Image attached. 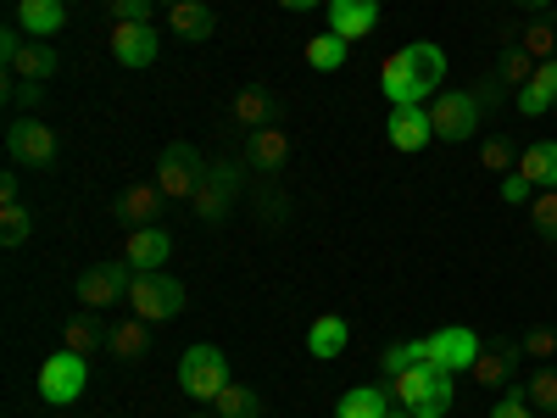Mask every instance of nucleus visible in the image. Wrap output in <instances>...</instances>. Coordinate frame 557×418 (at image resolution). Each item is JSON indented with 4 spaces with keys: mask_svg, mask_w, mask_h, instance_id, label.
Segmentation results:
<instances>
[{
    "mask_svg": "<svg viewBox=\"0 0 557 418\" xmlns=\"http://www.w3.org/2000/svg\"><path fill=\"white\" fill-rule=\"evenodd\" d=\"M441 78H446V51L435 39L401 45V51H391L385 67H380V89H385L391 107H418L424 96H435Z\"/></svg>",
    "mask_w": 557,
    "mask_h": 418,
    "instance_id": "f257e3e1",
    "label": "nucleus"
},
{
    "mask_svg": "<svg viewBox=\"0 0 557 418\" xmlns=\"http://www.w3.org/2000/svg\"><path fill=\"white\" fill-rule=\"evenodd\" d=\"M391 396H396L412 418H446L451 402H457L451 374H446V368H435V362H418V368H407V374H396V380H391Z\"/></svg>",
    "mask_w": 557,
    "mask_h": 418,
    "instance_id": "f03ea898",
    "label": "nucleus"
},
{
    "mask_svg": "<svg viewBox=\"0 0 557 418\" xmlns=\"http://www.w3.org/2000/svg\"><path fill=\"white\" fill-rule=\"evenodd\" d=\"M228 385H235V374H228V352L223 346H190L178 357V391L196 396V402H218Z\"/></svg>",
    "mask_w": 557,
    "mask_h": 418,
    "instance_id": "7ed1b4c3",
    "label": "nucleus"
},
{
    "mask_svg": "<svg viewBox=\"0 0 557 418\" xmlns=\"http://www.w3.org/2000/svg\"><path fill=\"white\" fill-rule=\"evenodd\" d=\"M207 157L190 146V139H168L162 157H157V184H162V196L168 201H190L196 196V184L207 179Z\"/></svg>",
    "mask_w": 557,
    "mask_h": 418,
    "instance_id": "20e7f679",
    "label": "nucleus"
},
{
    "mask_svg": "<svg viewBox=\"0 0 557 418\" xmlns=\"http://www.w3.org/2000/svg\"><path fill=\"white\" fill-rule=\"evenodd\" d=\"M84 385H89V357H84V352L62 346V352H51V357L39 362V396L51 402V407L78 402V396H84Z\"/></svg>",
    "mask_w": 557,
    "mask_h": 418,
    "instance_id": "39448f33",
    "label": "nucleus"
},
{
    "mask_svg": "<svg viewBox=\"0 0 557 418\" xmlns=\"http://www.w3.org/2000/svg\"><path fill=\"white\" fill-rule=\"evenodd\" d=\"M128 312L146 318V323H168L184 312V285L173 273H134L128 285Z\"/></svg>",
    "mask_w": 557,
    "mask_h": 418,
    "instance_id": "423d86ee",
    "label": "nucleus"
},
{
    "mask_svg": "<svg viewBox=\"0 0 557 418\" xmlns=\"http://www.w3.org/2000/svg\"><path fill=\"white\" fill-rule=\"evenodd\" d=\"M480 118H485V101L474 96V89H446V96H435V139H446V146H462V139L480 134Z\"/></svg>",
    "mask_w": 557,
    "mask_h": 418,
    "instance_id": "0eeeda50",
    "label": "nucleus"
},
{
    "mask_svg": "<svg viewBox=\"0 0 557 418\" xmlns=\"http://www.w3.org/2000/svg\"><path fill=\"white\" fill-rule=\"evenodd\" d=\"M240 184H246V173H240V168H228V162L207 168V179L196 184V196H190V212H196L201 223H223L228 212H235Z\"/></svg>",
    "mask_w": 557,
    "mask_h": 418,
    "instance_id": "6e6552de",
    "label": "nucleus"
},
{
    "mask_svg": "<svg viewBox=\"0 0 557 418\" xmlns=\"http://www.w3.org/2000/svg\"><path fill=\"white\" fill-rule=\"evenodd\" d=\"M128 285H134L128 262H96L78 273V302H84V312H107V307L128 302Z\"/></svg>",
    "mask_w": 557,
    "mask_h": 418,
    "instance_id": "1a4fd4ad",
    "label": "nucleus"
},
{
    "mask_svg": "<svg viewBox=\"0 0 557 418\" xmlns=\"http://www.w3.org/2000/svg\"><path fill=\"white\" fill-rule=\"evenodd\" d=\"M7 157H12L17 168H51V162H57V128L39 123L34 112L17 118V123L7 128Z\"/></svg>",
    "mask_w": 557,
    "mask_h": 418,
    "instance_id": "9d476101",
    "label": "nucleus"
},
{
    "mask_svg": "<svg viewBox=\"0 0 557 418\" xmlns=\"http://www.w3.org/2000/svg\"><path fill=\"white\" fill-rule=\"evenodd\" d=\"M290 157H296V139H290L285 123H268V128L246 134V168L257 179H278V173L290 168Z\"/></svg>",
    "mask_w": 557,
    "mask_h": 418,
    "instance_id": "9b49d317",
    "label": "nucleus"
},
{
    "mask_svg": "<svg viewBox=\"0 0 557 418\" xmlns=\"http://www.w3.org/2000/svg\"><path fill=\"white\" fill-rule=\"evenodd\" d=\"M519 362H524V341H485L469 374H474L485 391H513V380H519Z\"/></svg>",
    "mask_w": 557,
    "mask_h": 418,
    "instance_id": "f8f14e48",
    "label": "nucleus"
},
{
    "mask_svg": "<svg viewBox=\"0 0 557 418\" xmlns=\"http://www.w3.org/2000/svg\"><path fill=\"white\" fill-rule=\"evenodd\" d=\"M112 212H117V223H128V229H151V223H162L168 196H162L157 179H139V184H123V190H117Z\"/></svg>",
    "mask_w": 557,
    "mask_h": 418,
    "instance_id": "ddd939ff",
    "label": "nucleus"
},
{
    "mask_svg": "<svg viewBox=\"0 0 557 418\" xmlns=\"http://www.w3.org/2000/svg\"><path fill=\"white\" fill-rule=\"evenodd\" d=\"M424 341H430V362L446 368V374H469L474 357H480V335L462 330V323H446V330H435Z\"/></svg>",
    "mask_w": 557,
    "mask_h": 418,
    "instance_id": "4468645a",
    "label": "nucleus"
},
{
    "mask_svg": "<svg viewBox=\"0 0 557 418\" xmlns=\"http://www.w3.org/2000/svg\"><path fill=\"white\" fill-rule=\"evenodd\" d=\"M168 257H173V235L162 223H151V229H128V241H123V262L134 268V273H162L168 268Z\"/></svg>",
    "mask_w": 557,
    "mask_h": 418,
    "instance_id": "2eb2a0df",
    "label": "nucleus"
},
{
    "mask_svg": "<svg viewBox=\"0 0 557 418\" xmlns=\"http://www.w3.org/2000/svg\"><path fill=\"white\" fill-rule=\"evenodd\" d=\"M278 118H285V101H278L273 89H262V84L240 89V96L228 101V123H240L246 134H257V128H268V123H278Z\"/></svg>",
    "mask_w": 557,
    "mask_h": 418,
    "instance_id": "dca6fc26",
    "label": "nucleus"
},
{
    "mask_svg": "<svg viewBox=\"0 0 557 418\" xmlns=\"http://www.w3.org/2000/svg\"><path fill=\"white\" fill-rule=\"evenodd\" d=\"M157 51H162V39H157L151 23H117V28H112V57H117L123 67H151Z\"/></svg>",
    "mask_w": 557,
    "mask_h": 418,
    "instance_id": "f3484780",
    "label": "nucleus"
},
{
    "mask_svg": "<svg viewBox=\"0 0 557 418\" xmlns=\"http://www.w3.org/2000/svg\"><path fill=\"white\" fill-rule=\"evenodd\" d=\"M380 28V0H330V34H341L346 45L368 39Z\"/></svg>",
    "mask_w": 557,
    "mask_h": 418,
    "instance_id": "a211bd4d",
    "label": "nucleus"
},
{
    "mask_svg": "<svg viewBox=\"0 0 557 418\" xmlns=\"http://www.w3.org/2000/svg\"><path fill=\"white\" fill-rule=\"evenodd\" d=\"M435 139V123H430V112L424 107H391V146L396 151H424Z\"/></svg>",
    "mask_w": 557,
    "mask_h": 418,
    "instance_id": "6ab92c4d",
    "label": "nucleus"
},
{
    "mask_svg": "<svg viewBox=\"0 0 557 418\" xmlns=\"http://www.w3.org/2000/svg\"><path fill=\"white\" fill-rule=\"evenodd\" d=\"M168 28H173L178 39H190V45L212 39V34H218V12H212V0H178V7L168 12Z\"/></svg>",
    "mask_w": 557,
    "mask_h": 418,
    "instance_id": "aec40b11",
    "label": "nucleus"
},
{
    "mask_svg": "<svg viewBox=\"0 0 557 418\" xmlns=\"http://www.w3.org/2000/svg\"><path fill=\"white\" fill-rule=\"evenodd\" d=\"M57 73H62V57H57L45 39H23V51L7 62V78H34V84H45V78H57Z\"/></svg>",
    "mask_w": 557,
    "mask_h": 418,
    "instance_id": "412c9836",
    "label": "nucleus"
},
{
    "mask_svg": "<svg viewBox=\"0 0 557 418\" xmlns=\"http://www.w3.org/2000/svg\"><path fill=\"white\" fill-rule=\"evenodd\" d=\"M17 28L45 39V34H62L67 28V0H17Z\"/></svg>",
    "mask_w": 557,
    "mask_h": 418,
    "instance_id": "4be33fe9",
    "label": "nucleus"
},
{
    "mask_svg": "<svg viewBox=\"0 0 557 418\" xmlns=\"http://www.w3.org/2000/svg\"><path fill=\"white\" fill-rule=\"evenodd\" d=\"M107 352L123 357V362H139V357L151 352V323L128 312L123 323H112V330H107Z\"/></svg>",
    "mask_w": 557,
    "mask_h": 418,
    "instance_id": "5701e85b",
    "label": "nucleus"
},
{
    "mask_svg": "<svg viewBox=\"0 0 557 418\" xmlns=\"http://www.w3.org/2000/svg\"><path fill=\"white\" fill-rule=\"evenodd\" d=\"M346 341H351V330H346V318H341V312H323V318H312V330H307V352H312L318 362L341 357V352H346Z\"/></svg>",
    "mask_w": 557,
    "mask_h": 418,
    "instance_id": "b1692460",
    "label": "nucleus"
},
{
    "mask_svg": "<svg viewBox=\"0 0 557 418\" xmlns=\"http://www.w3.org/2000/svg\"><path fill=\"white\" fill-rule=\"evenodd\" d=\"M391 413V385H351L335 407V418H385Z\"/></svg>",
    "mask_w": 557,
    "mask_h": 418,
    "instance_id": "393cba45",
    "label": "nucleus"
},
{
    "mask_svg": "<svg viewBox=\"0 0 557 418\" xmlns=\"http://www.w3.org/2000/svg\"><path fill=\"white\" fill-rule=\"evenodd\" d=\"M519 173L535 184V190H557V139H541L519 157Z\"/></svg>",
    "mask_w": 557,
    "mask_h": 418,
    "instance_id": "a878e982",
    "label": "nucleus"
},
{
    "mask_svg": "<svg viewBox=\"0 0 557 418\" xmlns=\"http://www.w3.org/2000/svg\"><path fill=\"white\" fill-rule=\"evenodd\" d=\"M301 57H307L312 73H341V67H346V39H341V34H312V39L301 45Z\"/></svg>",
    "mask_w": 557,
    "mask_h": 418,
    "instance_id": "bb28decb",
    "label": "nucleus"
},
{
    "mask_svg": "<svg viewBox=\"0 0 557 418\" xmlns=\"http://www.w3.org/2000/svg\"><path fill=\"white\" fill-rule=\"evenodd\" d=\"M535 67H541V62L524 51V45H507V51L496 57V84H502V89H524V84L535 78Z\"/></svg>",
    "mask_w": 557,
    "mask_h": 418,
    "instance_id": "cd10ccee",
    "label": "nucleus"
},
{
    "mask_svg": "<svg viewBox=\"0 0 557 418\" xmlns=\"http://www.w3.org/2000/svg\"><path fill=\"white\" fill-rule=\"evenodd\" d=\"M524 51L535 57V62H552L557 57V7H546V12H535V23L524 28Z\"/></svg>",
    "mask_w": 557,
    "mask_h": 418,
    "instance_id": "c85d7f7f",
    "label": "nucleus"
},
{
    "mask_svg": "<svg viewBox=\"0 0 557 418\" xmlns=\"http://www.w3.org/2000/svg\"><path fill=\"white\" fill-rule=\"evenodd\" d=\"M218 418H262V391L257 385H228L218 402H212Z\"/></svg>",
    "mask_w": 557,
    "mask_h": 418,
    "instance_id": "c756f323",
    "label": "nucleus"
},
{
    "mask_svg": "<svg viewBox=\"0 0 557 418\" xmlns=\"http://www.w3.org/2000/svg\"><path fill=\"white\" fill-rule=\"evenodd\" d=\"M418 362H430V341H396V346L380 352V368H385L391 380L407 374V368H418Z\"/></svg>",
    "mask_w": 557,
    "mask_h": 418,
    "instance_id": "7c9ffc66",
    "label": "nucleus"
},
{
    "mask_svg": "<svg viewBox=\"0 0 557 418\" xmlns=\"http://www.w3.org/2000/svg\"><path fill=\"white\" fill-rule=\"evenodd\" d=\"M62 346H73V352H101L107 346V330H101V323H96V312H84V318H73L67 323V330H62Z\"/></svg>",
    "mask_w": 557,
    "mask_h": 418,
    "instance_id": "2f4dec72",
    "label": "nucleus"
},
{
    "mask_svg": "<svg viewBox=\"0 0 557 418\" xmlns=\"http://www.w3.org/2000/svg\"><path fill=\"white\" fill-rule=\"evenodd\" d=\"M480 168H485V173H502V179H507V173L519 168V146H513V139H507V134H491L485 146H480Z\"/></svg>",
    "mask_w": 557,
    "mask_h": 418,
    "instance_id": "473e14b6",
    "label": "nucleus"
},
{
    "mask_svg": "<svg viewBox=\"0 0 557 418\" xmlns=\"http://www.w3.org/2000/svg\"><path fill=\"white\" fill-rule=\"evenodd\" d=\"M0 241H7V246H28V241H34V212H28L23 201L0 207Z\"/></svg>",
    "mask_w": 557,
    "mask_h": 418,
    "instance_id": "72a5a7b5",
    "label": "nucleus"
},
{
    "mask_svg": "<svg viewBox=\"0 0 557 418\" xmlns=\"http://www.w3.org/2000/svg\"><path fill=\"white\" fill-rule=\"evenodd\" d=\"M519 391H524V402H530L535 413H541V407L557 413V368H535V374H530Z\"/></svg>",
    "mask_w": 557,
    "mask_h": 418,
    "instance_id": "f704fd0d",
    "label": "nucleus"
},
{
    "mask_svg": "<svg viewBox=\"0 0 557 418\" xmlns=\"http://www.w3.org/2000/svg\"><path fill=\"white\" fill-rule=\"evenodd\" d=\"M530 229H535L546 246H557V190H541L530 201Z\"/></svg>",
    "mask_w": 557,
    "mask_h": 418,
    "instance_id": "c9c22d12",
    "label": "nucleus"
},
{
    "mask_svg": "<svg viewBox=\"0 0 557 418\" xmlns=\"http://www.w3.org/2000/svg\"><path fill=\"white\" fill-rule=\"evenodd\" d=\"M39 101H45V84H34V78H7V107H17V118L39 112Z\"/></svg>",
    "mask_w": 557,
    "mask_h": 418,
    "instance_id": "e433bc0d",
    "label": "nucleus"
},
{
    "mask_svg": "<svg viewBox=\"0 0 557 418\" xmlns=\"http://www.w3.org/2000/svg\"><path fill=\"white\" fill-rule=\"evenodd\" d=\"M107 12L117 23H151L157 17V0H107Z\"/></svg>",
    "mask_w": 557,
    "mask_h": 418,
    "instance_id": "4c0bfd02",
    "label": "nucleus"
},
{
    "mask_svg": "<svg viewBox=\"0 0 557 418\" xmlns=\"http://www.w3.org/2000/svg\"><path fill=\"white\" fill-rule=\"evenodd\" d=\"M513 101H519V112H524V118H546V112H552V96H546V89H541L535 78H530L524 89H513Z\"/></svg>",
    "mask_w": 557,
    "mask_h": 418,
    "instance_id": "58836bf2",
    "label": "nucleus"
},
{
    "mask_svg": "<svg viewBox=\"0 0 557 418\" xmlns=\"http://www.w3.org/2000/svg\"><path fill=\"white\" fill-rule=\"evenodd\" d=\"M524 357H557V330H552V323H535V330L524 335Z\"/></svg>",
    "mask_w": 557,
    "mask_h": 418,
    "instance_id": "ea45409f",
    "label": "nucleus"
},
{
    "mask_svg": "<svg viewBox=\"0 0 557 418\" xmlns=\"http://www.w3.org/2000/svg\"><path fill=\"white\" fill-rule=\"evenodd\" d=\"M502 201H507V207H530V201H535V184L513 168V173L502 179Z\"/></svg>",
    "mask_w": 557,
    "mask_h": 418,
    "instance_id": "a19ab883",
    "label": "nucleus"
},
{
    "mask_svg": "<svg viewBox=\"0 0 557 418\" xmlns=\"http://www.w3.org/2000/svg\"><path fill=\"white\" fill-rule=\"evenodd\" d=\"M491 418H535V407L524 402V391H507V396H496Z\"/></svg>",
    "mask_w": 557,
    "mask_h": 418,
    "instance_id": "79ce46f5",
    "label": "nucleus"
},
{
    "mask_svg": "<svg viewBox=\"0 0 557 418\" xmlns=\"http://www.w3.org/2000/svg\"><path fill=\"white\" fill-rule=\"evenodd\" d=\"M535 84H541V89H546V96H552V107H557V57H552V62H541V67H535Z\"/></svg>",
    "mask_w": 557,
    "mask_h": 418,
    "instance_id": "37998d69",
    "label": "nucleus"
},
{
    "mask_svg": "<svg viewBox=\"0 0 557 418\" xmlns=\"http://www.w3.org/2000/svg\"><path fill=\"white\" fill-rule=\"evenodd\" d=\"M17 184H23L17 168H12V173H0V207H12V201H17Z\"/></svg>",
    "mask_w": 557,
    "mask_h": 418,
    "instance_id": "c03bdc74",
    "label": "nucleus"
},
{
    "mask_svg": "<svg viewBox=\"0 0 557 418\" xmlns=\"http://www.w3.org/2000/svg\"><path fill=\"white\" fill-rule=\"evenodd\" d=\"M285 12H312V7H330V0H278Z\"/></svg>",
    "mask_w": 557,
    "mask_h": 418,
    "instance_id": "a18cd8bd",
    "label": "nucleus"
},
{
    "mask_svg": "<svg viewBox=\"0 0 557 418\" xmlns=\"http://www.w3.org/2000/svg\"><path fill=\"white\" fill-rule=\"evenodd\" d=\"M513 7H524V12H546L552 0H513Z\"/></svg>",
    "mask_w": 557,
    "mask_h": 418,
    "instance_id": "49530a36",
    "label": "nucleus"
},
{
    "mask_svg": "<svg viewBox=\"0 0 557 418\" xmlns=\"http://www.w3.org/2000/svg\"><path fill=\"white\" fill-rule=\"evenodd\" d=\"M385 418H412V413H407V407H396V413H385Z\"/></svg>",
    "mask_w": 557,
    "mask_h": 418,
    "instance_id": "de8ad7c7",
    "label": "nucleus"
},
{
    "mask_svg": "<svg viewBox=\"0 0 557 418\" xmlns=\"http://www.w3.org/2000/svg\"><path fill=\"white\" fill-rule=\"evenodd\" d=\"M157 7H168V12H173V7H178V0H157Z\"/></svg>",
    "mask_w": 557,
    "mask_h": 418,
    "instance_id": "09e8293b",
    "label": "nucleus"
},
{
    "mask_svg": "<svg viewBox=\"0 0 557 418\" xmlns=\"http://www.w3.org/2000/svg\"><path fill=\"white\" fill-rule=\"evenodd\" d=\"M201 418H207V413H201ZM212 418H218V413H212Z\"/></svg>",
    "mask_w": 557,
    "mask_h": 418,
    "instance_id": "8fccbe9b",
    "label": "nucleus"
},
{
    "mask_svg": "<svg viewBox=\"0 0 557 418\" xmlns=\"http://www.w3.org/2000/svg\"><path fill=\"white\" fill-rule=\"evenodd\" d=\"M552 418H557V413H552Z\"/></svg>",
    "mask_w": 557,
    "mask_h": 418,
    "instance_id": "3c124183",
    "label": "nucleus"
}]
</instances>
